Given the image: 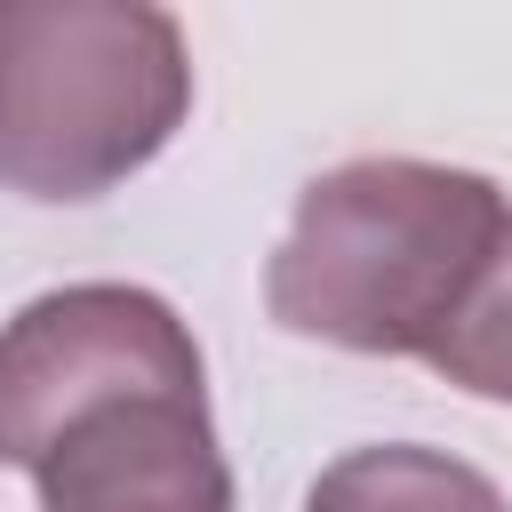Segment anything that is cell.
I'll use <instances>...</instances> for the list:
<instances>
[{
  "label": "cell",
  "mask_w": 512,
  "mask_h": 512,
  "mask_svg": "<svg viewBox=\"0 0 512 512\" xmlns=\"http://www.w3.org/2000/svg\"><path fill=\"white\" fill-rule=\"evenodd\" d=\"M192 112V56L160 0H0V192L96 200Z\"/></svg>",
  "instance_id": "7a4b0ae2"
},
{
  "label": "cell",
  "mask_w": 512,
  "mask_h": 512,
  "mask_svg": "<svg viewBox=\"0 0 512 512\" xmlns=\"http://www.w3.org/2000/svg\"><path fill=\"white\" fill-rule=\"evenodd\" d=\"M424 368L448 376L472 400H512V224L496 232V248L480 256V272L464 280L456 312L440 320V336L424 344Z\"/></svg>",
  "instance_id": "8992f818"
},
{
  "label": "cell",
  "mask_w": 512,
  "mask_h": 512,
  "mask_svg": "<svg viewBox=\"0 0 512 512\" xmlns=\"http://www.w3.org/2000/svg\"><path fill=\"white\" fill-rule=\"evenodd\" d=\"M512 224L504 192L440 160H344L304 184L272 264L264 304L288 336L336 352L424 360L464 280Z\"/></svg>",
  "instance_id": "6da1fadb"
},
{
  "label": "cell",
  "mask_w": 512,
  "mask_h": 512,
  "mask_svg": "<svg viewBox=\"0 0 512 512\" xmlns=\"http://www.w3.org/2000/svg\"><path fill=\"white\" fill-rule=\"evenodd\" d=\"M40 512H232V464L200 384H160L88 408L32 464Z\"/></svg>",
  "instance_id": "277c9868"
},
{
  "label": "cell",
  "mask_w": 512,
  "mask_h": 512,
  "mask_svg": "<svg viewBox=\"0 0 512 512\" xmlns=\"http://www.w3.org/2000/svg\"><path fill=\"white\" fill-rule=\"evenodd\" d=\"M160 384H200V344L152 288H48L0 328V464L32 472L64 424Z\"/></svg>",
  "instance_id": "3957f363"
},
{
  "label": "cell",
  "mask_w": 512,
  "mask_h": 512,
  "mask_svg": "<svg viewBox=\"0 0 512 512\" xmlns=\"http://www.w3.org/2000/svg\"><path fill=\"white\" fill-rule=\"evenodd\" d=\"M304 512H512V504L464 456H440V448H416V440H384V448L336 456L312 480Z\"/></svg>",
  "instance_id": "5b68a950"
}]
</instances>
